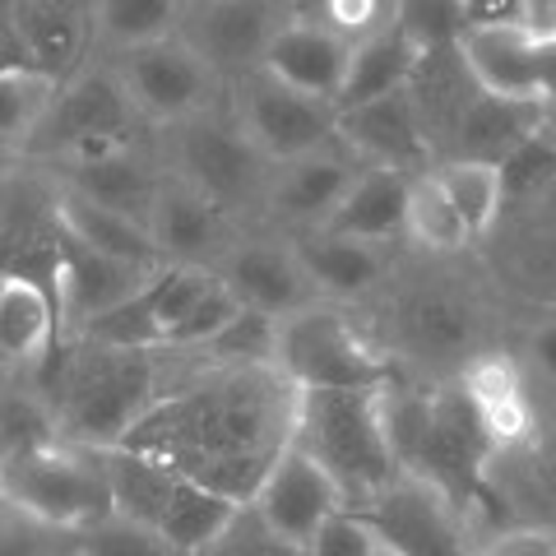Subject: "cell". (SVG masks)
Instances as JSON below:
<instances>
[{"label": "cell", "mask_w": 556, "mask_h": 556, "mask_svg": "<svg viewBox=\"0 0 556 556\" xmlns=\"http://www.w3.org/2000/svg\"><path fill=\"white\" fill-rule=\"evenodd\" d=\"M298 408L302 390L274 362L204 367L195 380L172 386L121 445L251 506L278 455L298 441Z\"/></svg>", "instance_id": "6da1fadb"}, {"label": "cell", "mask_w": 556, "mask_h": 556, "mask_svg": "<svg viewBox=\"0 0 556 556\" xmlns=\"http://www.w3.org/2000/svg\"><path fill=\"white\" fill-rule=\"evenodd\" d=\"M47 399L56 413L61 441L84 450H112L130 437L163 390V353L116 348L102 339H75L51 357Z\"/></svg>", "instance_id": "7a4b0ae2"}, {"label": "cell", "mask_w": 556, "mask_h": 556, "mask_svg": "<svg viewBox=\"0 0 556 556\" xmlns=\"http://www.w3.org/2000/svg\"><path fill=\"white\" fill-rule=\"evenodd\" d=\"M386 283V339L394 367H413L422 380H455L492 343V302L478 283L450 274L445 260H427Z\"/></svg>", "instance_id": "3957f363"}, {"label": "cell", "mask_w": 556, "mask_h": 556, "mask_svg": "<svg viewBox=\"0 0 556 556\" xmlns=\"http://www.w3.org/2000/svg\"><path fill=\"white\" fill-rule=\"evenodd\" d=\"M386 417H390V441L399 468L408 478H422L437 486L445 501L473 510L482 496L486 468H492L496 450L486 441L478 413L468 408L464 390L455 380H390L386 386Z\"/></svg>", "instance_id": "277c9868"}, {"label": "cell", "mask_w": 556, "mask_h": 556, "mask_svg": "<svg viewBox=\"0 0 556 556\" xmlns=\"http://www.w3.org/2000/svg\"><path fill=\"white\" fill-rule=\"evenodd\" d=\"M343 492L348 510H367L404 478L390 441L386 386L380 390H302L298 441Z\"/></svg>", "instance_id": "5b68a950"}, {"label": "cell", "mask_w": 556, "mask_h": 556, "mask_svg": "<svg viewBox=\"0 0 556 556\" xmlns=\"http://www.w3.org/2000/svg\"><path fill=\"white\" fill-rule=\"evenodd\" d=\"M241 306L223 278L204 265H163L108 320L89 325L75 339H102L116 348H144V353H181L190 357L204 348L228 320L241 316Z\"/></svg>", "instance_id": "8992f818"}, {"label": "cell", "mask_w": 556, "mask_h": 556, "mask_svg": "<svg viewBox=\"0 0 556 556\" xmlns=\"http://www.w3.org/2000/svg\"><path fill=\"white\" fill-rule=\"evenodd\" d=\"M274 367L298 390H380L399 380L390 353L339 302H316L278 320Z\"/></svg>", "instance_id": "52a82bcc"}, {"label": "cell", "mask_w": 556, "mask_h": 556, "mask_svg": "<svg viewBox=\"0 0 556 556\" xmlns=\"http://www.w3.org/2000/svg\"><path fill=\"white\" fill-rule=\"evenodd\" d=\"M0 496L10 510L65 533H84L98 519L116 515L102 450H84L70 441H51L5 459L0 464Z\"/></svg>", "instance_id": "ba28073f"}, {"label": "cell", "mask_w": 556, "mask_h": 556, "mask_svg": "<svg viewBox=\"0 0 556 556\" xmlns=\"http://www.w3.org/2000/svg\"><path fill=\"white\" fill-rule=\"evenodd\" d=\"M172 177L186 181L190 190H200L208 204L247 208L269 200L274 163L251 144V135L237 126V116L204 112L195 121L172 126Z\"/></svg>", "instance_id": "9c48e42d"}, {"label": "cell", "mask_w": 556, "mask_h": 556, "mask_svg": "<svg viewBox=\"0 0 556 556\" xmlns=\"http://www.w3.org/2000/svg\"><path fill=\"white\" fill-rule=\"evenodd\" d=\"M139 121L126 84L116 79V70H79L75 79H65L51 108L42 116L38 135H33V153H56L61 163L89 159V153L126 149L130 126Z\"/></svg>", "instance_id": "30bf717a"}, {"label": "cell", "mask_w": 556, "mask_h": 556, "mask_svg": "<svg viewBox=\"0 0 556 556\" xmlns=\"http://www.w3.org/2000/svg\"><path fill=\"white\" fill-rule=\"evenodd\" d=\"M116 79L126 84L135 112L144 121L181 126L218 108V84L223 75L208 65L181 33L149 47H130L116 61Z\"/></svg>", "instance_id": "8fae6325"}, {"label": "cell", "mask_w": 556, "mask_h": 556, "mask_svg": "<svg viewBox=\"0 0 556 556\" xmlns=\"http://www.w3.org/2000/svg\"><path fill=\"white\" fill-rule=\"evenodd\" d=\"M492 274L529 311H556V177L506 204L492 232Z\"/></svg>", "instance_id": "7c38bea8"}, {"label": "cell", "mask_w": 556, "mask_h": 556, "mask_svg": "<svg viewBox=\"0 0 556 556\" xmlns=\"http://www.w3.org/2000/svg\"><path fill=\"white\" fill-rule=\"evenodd\" d=\"M237 126L247 130L251 144L278 167V163L302 159V153L334 144L339 108L288 89V84H278L265 70H251V75L237 79Z\"/></svg>", "instance_id": "4fadbf2b"}, {"label": "cell", "mask_w": 556, "mask_h": 556, "mask_svg": "<svg viewBox=\"0 0 556 556\" xmlns=\"http://www.w3.org/2000/svg\"><path fill=\"white\" fill-rule=\"evenodd\" d=\"M459 56L486 93L552 108L556 102V33L533 24L464 28Z\"/></svg>", "instance_id": "5bb4252c"}, {"label": "cell", "mask_w": 556, "mask_h": 556, "mask_svg": "<svg viewBox=\"0 0 556 556\" xmlns=\"http://www.w3.org/2000/svg\"><path fill=\"white\" fill-rule=\"evenodd\" d=\"M376 525V533L399 556H478L482 538L464 519L455 501H445L437 486L422 478H399L380 501L362 510Z\"/></svg>", "instance_id": "9a60e30c"}, {"label": "cell", "mask_w": 556, "mask_h": 556, "mask_svg": "<svg viewBox=\"0 0 556 556\" xmlns=\"http://www.w3.org/2000/svg\"><path fill=\"white\" fill-rule=\"evenodd\" d=\"M159 269L163 265H130V260H112L61 237L56 251H51V292L61 302V325L70 334H84L89 325L108 320L112 311L139 298V288Z\"/></svg>", "instance_id": "2e32d148"}, {"label": "cell", "mask_w": 556, "mask_h": 556, "mask_svg": "<svg viewBox=\"0 0 556 556\" xmlns=\"http://www.w3.org/2000/svg\"><path fill=\"white\" fill-rule=\"evenodd\" d=\"M288 24L278 0H200L186 5L181 38L218 70V75H251L265 65L274 33Z\"/></svg>", "instance_id": "e0dca14e"}, {"label": "cell", "mask_w": 556, "mask_h": 556, "mask_svg": "<svg viewBox=\"0 0 556 556\" xmlns=\"http://www.w3.org/2000/svg\"><path fill=\"white\" fill-rule=\"evenodd\" d=\"M251 506L278 538H288V543H298V547H311L329 519L339 510H348V501L334 486V478H329L302 445H288L283 455H278V464L269 468V478L260 482Z\"/></svg>", "instance_id": "ac0fdd59"}, {"label": "cell", "mask_w": 556, "mask_h": 556, "mask_svg": "<svg viewBox=\"0 0 556 556\" xmlns=\"http://www.w3.org/2000/svg\"><path fill=\"white\" fill-rule=\"evenodd\" d=\"M455 386L464 390L468 408L478 413V422L496 455L525 450L538 431H543V417H538V404H533V386L510 348H486V353H478L455 376Z\"/></svg>", "instance_id": "d6986e66"}, {"label": "cell", "mask_w": 556, "mask_h": 556, "mask_svg": "<svg viewBox=\"0 0 556 556\" xmlns=\"http://www.w3.org/2000/svg\"><path fill=\"white\" fill-rule=\"evenodd\" d=\"M214 274L241 306L260 311L269 320H288L320 302V292L306 278L292 241H241V247L218 255Z\"/></svg>", "instance_id": "ffe728a7"}, {"label": "cell", "mask_w": 556, "mask_h": 556, "mask_svg": "<svg viewBox=\"0 0 556 556\" xmlns=\"http://www.w3.org/2000/svg\"><path fill=\"white\" fill-rule=\"evenodd\" d=\"M339 139L367 167H394V172H408V177L413 172L437 167L408 89L357 102V108H343L339 112Z\"/></svg>", "instance_id": "44dd1931"}, {"label": "cell", "mask_w": 556, "mask_h": 556, "mask_svg": "<svg viewBox=\"0 0 556 556\" xmlns=\"http://www.w3.org/2000/svg\"><path fill=\"white\" fill-rule=\"evenodd\" d=\"M362 167L367 163H362L343 139H334V144H325L316 153H302V159H292V163H278L274 181H269V208L278 218L298 223L302 232H316L343 204L348 186L357 181Z\"/></svg>", "instance_id": "7402d4cb"}, {"label": "cell", "mask_w": 556, "mask_h": 556, "mask_svg": "<svg viewBox=\"0 0 556 556\" xmlns=\"http://www.w3.org/2000/svg\"><path fill=\"white\" fill-rule=\"evenodd\" d=\"M348 61H353V47L339 33H329L320 20H288L274 33L260 70L274 75L278 84H288V89L339 108L343 84H348Z\"/></svg>", "instance_id": "603a6c76"}, {"label": "cell", "mask_w": 556, "mask_h": 556, "mask_svg": "<svg viewBox=\"0 0 556 556\" xmlns=\"http://www.w3.org/2000/svg\"><path fill=\"white\" fill-rule=\"evenodd\" d=\"M65 334L51 283L28 269H0V357L24 371H47Z\"/></svg>", "instance_id": "cb8c5ba5"}, {"label": "cell", "mask_w": 556, "mask_h": 556, "mask_svg": "<svg viewBox=\"0 0 556 556\" xmlns=\"http://www.w3.org/2000/svg\"><path fill=\"white\" fill-rule=\"evenodd\" d=\"M10 14L38 75L51 84L79 75L89 38L98 33L93 0H10Z\"/></svg>", "instance_id": "d4e9b609"}, {"label": "cell", "mask_w": 556, "mask_h": 556, "mask_svg": "<svg viewBox=\"0 0 556 556\" xmlns=\"http://www.w3.org/2000/svg\"><path fill=\"white\" fill-rule=\"evenodd\" d=\"M292 247H298V260L316 283L320 302H367L376 292H386V283L394 278L390 247H376V241H353L339 232H298Z\"/></svg>", "instance_id": "484cf974"}, {"label": "cell", "mask_w": 556, "mask_h": 556, "mask_svg": "<svg viewBox=\"0 0 556 556\" xmlns=\"http://www.w3.org/2000/svg\"><path fill=\"white\" fill-rule=\"evenodd\" d=\"M482 93V84L473 79V70L464 65L459 47H445V51H427L422 65L413 70L408 79V98L417 108V121H422V135H427V149L431 159L445 163L450 159V144H455V130L468 112V102Z\"/></svg>", "instance_id": "4316f807"}, {"label": "cell", "mask_w": 556, "mask_h": 556, "mask_svg": "<svg viewBox=\"0 0 556 556\" xmlns=\"http://www.w3.org/2000/svg\"><path fill=\"white\" fill-rule=\"evenodd\" d=\"M65 190H75V195L93 200L102 208H116V214H126V218L153 223V204H159L163 177L126 144V149L89 153V159H70Z\"/></svg>", "instance_id": "83f0119b"}, {"label": "cell", "mask_w": 556, "mask_h": 556, "mask_svg": "<svg viewBox=\"0 0 556 556\" xmlns=\"http://www.w3.org/2000/svg\"><path fill=\"white\" fill-rule=\"evenodd\" d=\"M547 126V108L533 102H515V98H496V93H478L468 102V112L455 130L450 159H468V163H496L506 167L525 144H533Z\"/></svg>", "instance_id": "f1b7e54d"}, {"label": "cell", "mask_w": 556, "mask_h": 556, "mask_svg": "<svg viewBox=\"0 0 556 556\" xmlns=\"http://www.w3.org/2000/svg\"><path fill=\"white\" fill-rule=\"evenodd\" d=\"M153 241L167 265H204L214 269V255L223 251V208L208 204L200 190H190L167 172L159 204H153Z\"/></svg>", "instance_id": "f546056e"}, {"label": "cell", "mask_w": 556, "mask_h": 556, "mask_svg": "<svg viewBox=\"0 0 556 556\" xmlns=\"http://www.w3.org/2000/svg\"><path fill=\"white\" fill-rule=\"evenodd\" d=\"M408 172L394 167H362L357 181L348 186L343 204L329 214L325 228L316 232H339L353 241H376V247H390L394 237H404V214H408Z\"/></svg>", "instance_id": "4dcf8cb0"}, {"label": "cell", "mask_w": 556, "mask_h": 556, "mask_svg": "<svg viewBox=\"0 0 556 556\" xmlns=\"http://www.w3.org/2000/svg\"><path fill=\"white\" fill-rule=\"evenodd\" d=\"M56 228H61V237L79 241V247H89V251L112 255V260H130V265H167L149 223L126 218V214H116V208H102V204L84 200L65 186L56 195Z\"/></svg>", "instance_id": "1f68e13d"}, {"label": "cell", "mask_w": 556, "mask_h": 556, "mask_svg": "<svg viewBox=\"0 0 556 556\" xmlns=\"http://www.w3.org/2000/svg\"><path fill=\"white\" fill-rule=\"evenodd\" d=\"M427 51L417 47L404 28H386L376 38L357 42L353 47V61H348V84H343V98H339V112L343 108H357V102H371V98H386L408 89L413 70L422 65Z\"/></svg>", "instance_id": "d6a6232c"}, {"label": "cell", "mask_w": 556, "mask_h": 556, "mask_svg": "<svg viewBox=\"0 0 556 556\" xmlns=\"http://www.w3.org/2000/svg\"><path fill=\"white\" fill-rule=\"evenodd\" d=\"M404 237L413 241L427 260H455L464 251H473L468 223L459 218L455 200L445 195V186L437 172H413L408 186V214H404Z\"/></svg>", "instance_id": "836d02e7"}, {"label": "cell", "mask_w": 556, "mask_h": 556, "mask_svg": "<svg viewBox=\"0 0 556 556\" xmlns=\"http://www.w3.org/2000/svg\"><path fill=\"white\" fill-rule=\"evenodd\" d=\"M445 186V195L455 200L459 218L468 223L473 247H486L492 232L506 218V167L496 163H468V159H445L431 167Z\"/></svg>", "instance_id": "e575fe53"}, {"label": "cell", "mask_w": 556, "mask_h": 556, "mask_svg": "<svg viewBox=\"0 0 556 556\" xmlns=\"http://www.w3.org/2000/svg\"><path fill=\"white\" fill-rule=\"evenodd\" d=\"M237 510H241L237 501L208 492V486H200V482H190V478L177 473V486H172L167 510H163V519H159V533H163L181 556H200L223 529L232 525Z\"/></svg>", "instance_id": "d590c367"}, {"label": "cell", "mask_w": 556, "mask_h": 556, "mask_svg": "<svg viewBox=\"0 0 556 556\" xmlns=\"http://www.w3.org/2000/svg\"><path fill=\"white\" fill-rule=\"evenodd\" d=\"M93 20L102 42L130 51L177 38L186 20V0H93Z\"/></svg>", "instance_id": "8d00e7d4"}, {"label": "cell", "mask_w": 556, "mask_h": 556, "mask_svg": "<svg viewBox=\"0 0 556 556\" xmlns=\"http://www.w3.org/2000/svg\"><path fill=\"white\" fill-rule=\"evenodd\" d=\"M56 89L61 84H51L38 70H0V149L33 144Z\"/></svg>", "instance_id": "74e56055"}, {"label": "cell", "mask_w": 556, "mask_h": 556, "mask_svg": "<svg viewBox=\"0 0 556 556\" xmlns=\"http://www.w3.org/2000/svg\"><path fill=\"white\" fill-rule=\"evenodd\" d=\"M51 441H61L51 399L42 390H0V464Z\"/></svg>", "instance_id": "f35d334b"}, {"label": "cell", "mask_w": 556, "mask_h": 556, "mask_svg": "<svg viewBox=\"0 0 556 556\" xmlns=\"http://www.w3.org/2000/svg\"><path fill=\"white\" fill-rule=\"evenodd\" d=\"M79 556H181V552L153 525H139V519L116 510L79 533Z\"/></svg>", "instance_id": "ab89813d"}, {"label": "cell", "mask_w": 556, "mask_h": 556, "mask_svg": "<svg viewBox=\"0 0 556 556\" xmlns=\"http://www.w3.org/2000/svg\"><path fill=\"white\" fill-rule=\"evenodd\" d=\"M399 28L422 47V51H445L459 47L464 38V0H399Z\"/></svg>", "instance_id": "60d3db41"}, {"label": "cell", "mask_w": 556, "mask_h": 556, "mask_svg": "<svg viewBox=\"0 0 556 556\" xmlns=\"http://www.w3.org/2000/svg\"><path fill=\"white\" fill-rule=\"evenodd\" d=\"M329 33H339L348 47L376 38L399 24V0H316V14Z\"/></svg>", "instance_id": "b9f144b4"}, {"label": "cell", "mask_w": 556, "mask_h": 556, "mask_svg": "<svg viewBox=\"0 0 556 556\" xmlns=\"http://www.w3.org/2000/svg\"><path fill=\"white\" fill-rule=\"evenodd\" d=\"M200 556H311V547H298V543H288V538H278L265 519L255 515V506H241L232 515V525L223 529Z\"/></svg>", "instance_id": "7bdbcfd3"}, {"label": "cell", "mask_w": 556, "mask_h": 556, "mask_svg": "<svg viewBox=\"0 0 556 556\" xmlns=\"http://www.w3.org/2000/svg\"><path fill=\"white\" fill-rule=\"evenodd\" d=\"M0 556H79V533L38 525L20 510L0 515Z\"/></svg>", "instance_id": "ee69618b"}, {"label": "cell", "mask_w": 556, "mask_h": 556, "mask_svg": "<svg viewBox=\"0 0 556 556\" xmlns=\"http://www.w3.org/2000/svg\"><path fill=\"white\" fill-rule=\"evenodd\" d=\"M510 353L525 367L529 386H543L556 399V311H529L525 329H519V343Z\"/></svg>", "instance_id": "f6af8a7d"}, {"label": "cell", "mask_w": 556, "mask_h": 556, "mask_svg": "<svg viewBox=\"0 0 556 556\" xmlns=\"http://www.w3.org/2000/svg\"><path fill=\"white\" fill-rule=\"evenodd\" d=\"M386 538L376 533V525L362 510H339L329 525L316 533L311 556H376Z\"/></svg>", "instance_id": "bcb514c9"}, {"label": "cell", "mask_w": 556, "mask_h": 556, "mask_svg": "<svg viewBox=\"0 0 556 556\" xmlns=\"http://www.w3.org/2000/svg\"><path fill=\"white\" fill-rule=\"evenodd\" d=\"M478 556H556V529H506L492 533Z\"/></svg>", "instance_id": "7dc6e473"}, {"label": "cell", "mask_w": 556, "mask_h": 556, "mask_svg": "<svg viewBox=\"0 0 556 556\" xmlns=\"http://www.w3.org/2000/svg\"><path fill=\"white\" fill-rule=\"evenodd\" d=\"M468 28H496V24H529V0H464Z\"/></svg>", "instance_id": "c3c4849f"}, {"label": "cell", "mask_w": 556, "mask_h": 556, "mask_svg": "<svg viewBox=\"0 0 556 556\" xmlns=\"http://www.w3.org/2000/svg\"><path fill=\"white\" fill-rule=\"evenodd\" d=\"M0 70H33L28 61V47L14 28V14H10V0H0Z\"/></svg>", "instance_id": "681fc988"}, {"label": "cell", "mask_w": 556, "mask_h": 556, "mask_svg": "<svg viewBox=\"0 0 556 556\" xmlns=\"http://www.w3.org/2000/svg\"><path fill=\"white\" fill-rule=\"evenodd\" d=\"M547 135L556 139V102H552V108H547Z\"/></svg>", "instance_id": "f907efd6"}, {"label": "cell", "mask_w": 556, "mask_h": 556, "mask_svg": "<svg viewBox=\"0 0 556 556\" xmlns=\"http://www.w3.org/2000/svg\"><path fill=\"white\" fill-rule=\"evenodd\" d=\"M376 556H399V552H394L390 543H380V552H376Z\"/></svg>", "instance_id": "816d5d0a"}, {"label": "cell", "mask_w": 556, "mask_h": 556, "mask_svg": "<svg viewBox=\"0 0 556 556\" xmlns=\"http://www.w3.org/2000/svg\"><path fill=\"white\" fill-rule=\"evenodd\" d=\"M5 510H10V506H5V496H0V515H5Z\"/></svg>", "instance_id": "f5cc1de1"}, {"label": "cell", "mask_w": 556, "mask_h": 556, "mask_svg": "<svg viewBox=\"0 0 556 556\" xmlns=\"http://www.w3.org/2000/svg\"><path fill=\"white\" fill-rule=\"evenodd\" d=\"M186 5H200V0H186Z\"/></svg>", "instance_id": "db71d44e"}]
</instances>
